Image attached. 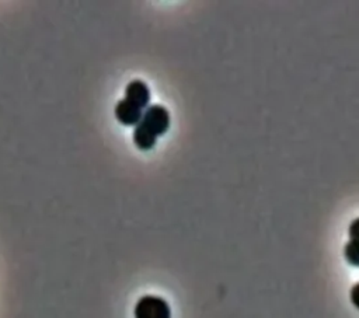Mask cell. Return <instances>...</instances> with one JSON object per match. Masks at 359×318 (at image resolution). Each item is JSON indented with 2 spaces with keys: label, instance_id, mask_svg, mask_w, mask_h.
I'll list each match as a JSON object with an SVG mask.
<instances>
[{
  "label": "cell",
  "instance_id": "6da1fadb",
  "mask_svg": "<svg viewBox=\"0 0 359 318\" xmlns=\"http://www.w3.org/2000/svg\"><path fill=\"white\" fill-rule=\"evenodd\" d=\"M170 127V112L160 104L146 108L140 122L133 129V141L139 150H151L157 137L163 136Z\"/></svg>",
  "mask_w": 359,
  "mask_h": 318
},
{
  "label": "cell",
  "instance_id": "3957f363",
  "mask_svg": "<svg viewBox=\"0 0 359 318\" xmlns=\"http://www.w3.org/2000/svg\"><path fill=\"white\" fill-rule=\"evenodd\" d=\"M123 99L135 104L140 109H144L149 106V102H150V90L144 81L132 80L128 83V85L125 88Z\"/></svg>",
  "mask_w": 359,
  "mask_h": 318
},
{
  "label": "cell",
  "instance_id": "277c9868",
  "mask_svg": "<svg viewBox=\"0 0 359 318\" xmlns=\"http://www.w3.org/2000/svg\"><path fill=\"white\" fill-rule=\"evenodd\" d=\"M115 118L123 126H136L143 115V109L136 106L135 104L121 99L115 105Z\"/></svg>",
  "mask_w": 359,
  "mask_h": 318
},
{
  "label": "cell",
  "instance_id": "7a4b0ae2",
  "mask_svg": "<svg viewBox=\"0 0 359 318\" xmlns=\"http://www.w3.org/2000/svg\"><path fill=\"white\" fill-rule=\"evenodd\" d=\"M135 318H171L168 303L158 296H143L133 308Z\"/></svg>",
  "mask_w": 359,
  "mask_h": 318
},
{
  "label": "cell",
  "instance_id": "5b68a950",
  "mask_svg": "<svg viewBox=\"0 0 359 318\" xmlns=\"http://www.w3.org/2000/svg\"><path fill=\"white\" fill-rule=\"evenodd\" d=\"M345 254V259L352 265V266H358V258H356V244H355V238H352V241H349L345 245L344 249Z\"/></svg>",
  "mask_w": 359,
  "mask_h": 318
}]
</instances>
